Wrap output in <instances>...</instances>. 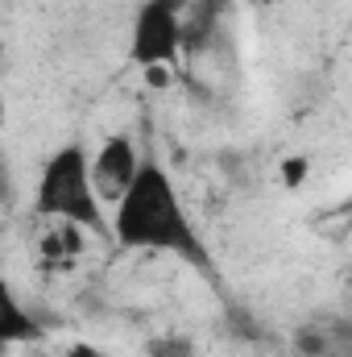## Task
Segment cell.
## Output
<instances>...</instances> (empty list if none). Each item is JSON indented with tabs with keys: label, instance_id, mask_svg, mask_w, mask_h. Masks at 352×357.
Wrapping results in <instances>:
<instances>
[{
	"label": "cell",
	"instance_id": "cell-1",
	"mask_svg": "<svg viewBox=\"0 0 352 357\" xmlns=\"http://www.w3.org/2000/svg\"><path fill=\"white\" fill-rule=\"evenodd\" d=\"M112 237L125 250H154V254H175L191 266H207V245L191 216L182 212V199L175 191V178L162 162H141L129 191L112 204Z\"/></svg>",
	"mask_w": 352,
	"mask_h": 357
},
{
	"label": "cell",
	"instance_id": "cell-2",
	"mask_svg": "<svg viewBox=\"0 0 352 357\" xmlns=\"http://www.w3.org/2000/svg\"><path fill=\"white\" fill-rule=\"evenodd\" d=\"M33 212L46 220H67L79 225L83 233H104V204L91 187V171H88V150L79 142L58 146L42 175H38V191H33Z\"/></svg>",
	"mask_w": 352,
	"mask_h": 357
},
{
	"label": "cell",
	"instance_id": "cell-3",
	"mask_svg": "<svg viewBox=\"0 0 352 357\" xmlns=\"http://www.w3.org/2000/svg\"><path fill=\"white\" fill-rule=\"evenodd\" d=\"M182 13L186 0H141L129 33V59L137 67H175L182 54Z\"/></svg>",
	"mask_w": 352,
	"mask_h": 357
},
{
	"label": "cell",
	"instance_id": "cell-4",
	"mask_svg": "<svg viewBox=\"0 0 352 357\" xmlns=\"http://www.w3.org/2000/svg\"><path fill=\"white\" fill-rule=\"evenodd\" d=\"M88 171H91V187L99 195V204H116L129 183L137 178L141 171V154H137V142L129 133H112L99 142V150L88 158Z\"/></svg>",
	"mask_w": 352,
	"mask_h": 357
},
{
	"label": "cell",
	"instance_id": "cell-5",
	"mask_svg": "<svg viewBox=\"0 0 352 357\" xmlns=\"http://www.w3.org/2000/svg\"><path fill=\"white\" fill-rule=\"evenodd\" d=\"M42 341V324L33 320V312L13 295L8 278L0 274V345H33Z\"/></svg>",
	"mask_w": 352,
	"mask_h": 357
},
{
	"label": "cell",
	"instance_id": "cell-6",
	"mask_svg": "<svg viewBox=\"0 0 352 357\" xmlns=\"http://www.w3.org/2000/svg\"><path fill=\"white\" fill-rule=\"evenodd\" d=\"M336 349H344L323 324H307V328H298L294 333V354L298 357H332Z\"/></svg>",
	"mask_w": 352,
	"mask_h": 357
},
{
	"label": "cell",
	"instance_id": "cell-7",
	"mask_svg": "<svg viewBox=\"0 0 352 357\" xmlns=\"http://www.w3.org/2000/svg\"><path fill=\"white\" fill-rule=\"evenodd\" d=\"M150 357H195V345H191V337H154Z\"/></svg>",
	"mask_w": 352,
	"mask_h": 357
},
{
	"label": "cell",
	"instance_id": "cell-8",
	"mask_svg": "<svg viewBox=\"0 0 352 357\" xmlns=\"http://www.w3.org/2000/svg\"><path fill=\"white\" fill-rule=\"evenodd\" d=\"M17 204V178H13V167H8V158L0 154V212H8Z\"/></svg>",
	"mask_w": 352,
	"mask_h": 357
},
{
	"label": "cell",
	"instance_id": "cell-9",
	"mask_svg": "<svg viewBox=\"0 0 352 357\" xmlns=\"http://www.w3.org/2000/svg\"><path fill=\"white\" fill-rule=\"evenodd\" d=\"M141 71H145V84H150V88H170V67H162V63H154V67H141Z\"/></svg>",
	"mask_w": 352,
	"mask_h": 357
},
{
	"label": "cell",
	"instance_id": "cell-10",
	"mask_svg": "<svg viewBox=\"0 0 352 357\" xmlns=\"http://www.w3.org/2000/svg\"><path fill=\"white\" fill-rule=\"evenodd\" d=\"M63 357H108L99 345H88V341H71L67 349H63Z\"/></svg>",
	"mask_w": 352,
	"mask_h": 357
},
{
	"label": "cell",
	"instance_id": "cell-11",
	"mask_svg": "<svg viewBox=\"0 0 352 357\" xmlns=\"http://www.w3.org/2000/svg\"><path fill=\"white\" fill-rule=\"evenodd\" d=\"M303 171H307V162H303V158H294V162H286V167H282V178H286L290 187H298V183H303Z\"/></svg>",
	"mask_w": 352,
	"mask_h": 357
},
{
	"label": "cell",
	"instance_id": "cell-12",
	"mask_svg": "<svg viewBox=\"0 0 352 357\" xmlns=\"http://www.w3.org/2000/svg\"><path fill=\"white\" fill-rule=\"evenodd\" d=\"M4 116H8V100H4V88H0V125H4Z\"/></svg>",
	"mask_w": 352,
	"mask_h": 357
}]
</instances>
